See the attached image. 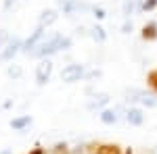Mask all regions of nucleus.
Here are the masks:
<instances>
[{
    "label": "nucleus",
    "mask_w": 157,
    "mask_h": 154,
    "mask_svg": "<svg viewBox=\"0 0 157 154\" xmlns=\"http://www.w3.org/2000/svg\"><path fill=\"white\" fill-rule=\"evenodd\" d=\"M138 154H155L153 150H143V152H138Z\"/></svg>",
    "instance_id": "obj_29"
},
{
    "label": "nucleus",
    "mask_w": 157,
    "mask_h": 154,
    "mask_svg": "<svg viewBox=\"0 0 157 154\" xmlns=\"http://www.w3.org/2000/svg\"><path fill=\"white\" fill-rule=\"evenodd\" d=\"M147 83L153 90V94L157 96V69H151V71L147 73Z\"/></svg>",
    "instance_id": "obj_17"
},
{
    "label": "nucleus",
    "mask_w": 157,
    "mask_h": 154,
    "mask_svg": "<svg viewBox=\"0 0 157 154\" xmlns=\"http://www.w3.org/2000/svg\"><path fill=\"white\" fill-rule=\"evenodd\" d=\"M124 154H134V150H132V148H126V150H124Z\"/></svg>",
    "instance_id": "obj_28"
},
{
    "label": "nucleus",
    "mask_w": 157,
    "mask_h": 154,
    "mask_svg": "<svg viewBox=\"0 0 157 154\" xmlns=\"http://www.w3.org/2000/svg\"><path fill=\"white\" fill-rule=\"evenodd\" d=\"M27 154H48V152H46L42 146H36V148H32V150H29Z\"/></svg>",
    "instance_id": "obj_25"
},
{
    "label": "nucleus",
    "mask_w": 157,
    "mask_h": 154,
    "mask_svg": "<svg viewBox=\"0 0 157 154\" xmlns=\"http://www.w3.org/2000/svg\"><path fill=\"white\" fill-rule=\"evenodd\" d=\"M109 102H111V96H109L107 92H97V94H92L90 98H88V102H86V108H88L90 113L105 110Z\"/></svg>",
    "instance_id": "obj_7"
},
{
    "label": "nucleus",
    "mask_w": 157,
    "mask_h": 154,
    "mask_svg": "<svg viewBox=\"0 0 157 154\" xmlns=\"http://www.w3.org/2000/svg\"><path fill=\"white\" fill-rule=\"evenodd\" d=\"M32 123H34V117H32V115H19V117H13L9 125H11V129H15V131H25Z\"/></svg>",
    "instance_id": "obj_11"
},
{
    "label": "nucleus",
    "mask_w": 157,
    "mask_h": 154,
    "mask_svg": "<svg viewBox=\"0 0 157 154\" xmlns=\"http://www.w3.org/2000/svg\"><path fill=\"white\" fill-rule=\"evenodd\" d=\"M97 154H124V148H121L120 144H113V142L98 144Z\"/></svg>",
    "instance_id": "obj_14"
},
{
    "label": "nucleus",
    "mask_w": 157,
    "mask_h": 154,
    "mask_svg": "<svg viewBox=\"0 0 157 154\" xmlns=\"http://www.w3.org/2000/svg\"><path fill=\"white\" fill-rule=\"evenodd\" d=\"M71 154H86V146H78L75 150H71Z\"/></svg>",
    "instance_id": "obj_26"
},
{
    "label": "nucleus",
    "mask_w": 157,
    "mask_h": 154,
    "mask_svg": "<svg viewBox=\"0 0 157 154\" xmlns=\"http://www.w3.org/2000/svg\"><path fill=\"white\" fill-rule=\"evenodd\" d=\"M126 121L134 125V127H140L143 123H145V113H143V108L138 106H130L126 110Z\"/></svg>",
    "instance_id": "obj_10"
},
{
    "label": "nucleus",
    "mask_w": 157,
    "mask_h": 154,
    "mask_svg": "<svg viewBox=\"0 0 157 154\" xmlns=\"http://www.w3.org/2000/svg\"><path fill=\"white\" fill-rule=\"evenodd\" d=\"M9 40H11L9 31H6V29H0V52H2V48L9 44Z\"/></svg>",
    "instance_id": "obj_20"
},
{
    "label": "nucleus",
    "mask_w": 157,
    "mask_h": 154,
    "mask_svg": "<svg viewBox=\"0 0 157 154\" xmlns=\"http://www.w3.org/2000/svg\"><path fill=\"white\" fill-rule=\"evenodd\" d=\"M15 4H17V0H2V11L9 13L11 9H15Z\"/></svg>",
    "instance_id": "obj_22"
},
{
    "label": "nucleus",
    "mask_w": 157,
    "mask_h": 154,
    "mask_svg": "<svg viewBox=\"0 0 157 154\" xmlns=\"http://www.w3.org/2000/svg\"><path fill=\"white\" fill-rule=\"evenodd\" d=\"M98 119H101L103 125H115V123L120 121V115H117L115 108H105V110H101Z\"/></svg>",
    "instance_id": "obj_13"
},
{
    "label": "nucleus",
    "mask_w": 157,
    "mask_h": 154,
    "mask_svg": "<svg viewBox=\"0 0 157 154\" xmlns=\"http://www.w3.org/2000/svg\"><path fill=\"white\" fill-rule=\"evenodd\" d=\"M48 154H71V150H69V146L65 142H59V144H55V146L50 148Z\"/></svg>",
    "instance_id": "obj_18"
},
{
    "label": "nucleus",
    "mask_w": 157,
    "mask_h": 154,
    "mask_svg": "<svg viewBox=\"0 0 157 154\" xmlns=\"http://www.w3.org/2000/svg\"><path fill=\"white\" fill-rule=\"evenodd\" d=\"M21 48H23V40L19 36H13L9 40V44L2 48V52H0V63H13V59L21 52Z\"/></svg>",
    "instance_id": "obj_5"
},
{
    "label": "nucleus",
    "mask_w": 157,
    "mask_h": 154,
    "mask_svg": "<svg viewBox=\"0 0 157 154\" xmlns=\"http://www.w3.org/2000/svg\"><path fill=\"white\" fill-rule=\"evenodd\" d=\"M0 154H13V152H11V148H4V150H0Z\"/></svg>",
    "instance_id": "obj_27"
},
{
    "label": "nucleus",
    "mask_w": 157,
    "mask_h": 154,
    "mask_svg": "<svg viewBox=\"0 0 157 154\" xmlns=\"http://www.w3.org/2000/svg\"><path fill=\"white\" fill-rule=\"evenodd\" d=\"M86 75V65L82 63H69L61 69V81L63 83H75V81H82Z\"/></svg>",
    "instance_id": "obj_3"
},
{
    "label": "nucleus",
    "mask_w": 157,
    "mask_h": 154,
    "mask_svg": "<svg viewBox=\"0 0 157 154\" xmlns=\"http://www.w3.org/2000/svg\"><path fill=\"white\" fill-rule=\"evenodd\" d=\"M92 15H94L97 21H103V19L107 17V11H105L103 6H92Z\"/></svg>",
    "instance_id": "obj_19"
},
{
    "label": "nucleus",
    "mask_w": 157,
    "mask_h": 154,
    "mask_svg": "<svg viewBox=\"0 0 157 154\" xmlns=\"http://www.w3.org/2000/svg\"><path fill=\"white\" fill-rule=\"evenodd\" d=\"M44 38H46V27L36 25V29L29 34V38H27V40H23V48H21V52H23V54H27V56H32V52H34V50L42 44V40H44Z\"/></svg>",
    "instance_id": "obj_4"
},
{
    "label": "nucleus",
    "mask_w": 157,
    "mask_h": 154,
    "mask_svg": "<svg viewBox=\"0 0 157 154\" xmlns=\"http://www.w3.org/2000/svg\"><path fill=\"white\" fill-rule=\"evenodd\" d=\"M88 36L92 38L94 42H98V44H103L105 40H107V31L101 27V25H94V27H90V31H88Z\"/></svg>",
    "instance_id": "obj_15"
},
{
    "label": "nucleus",
    "mask_w": 157,
    "mask_h": 154,
    "mask_svg": "<svg viewBox=\"0 0 157 154\" xmlns=\"http://www.w3.org/2000/svg\"><path fill=\"white\" fill-rule=\"evenodd\" d=\"M52 69H55V65H52V60L50 59H44L38 63L36 67V85H46L50 81V77H52Z\"/></svg>",
    "instance_id": "obj_6"
},
{
    "label": "nucleus",
    "mask_w": 157,
    "mask_h": 154,
    "mask_svg": "<svg viewBox=\"0 0 157 154\" xmlns=\"http://www.w3.org/2000/svg\"><path fill=\"white\" fill-rule=\"evenodd\" d=\"M94 77H101V69H90L84 75V79H94Z\"/></svg>",
    "instance_id": "obj_23"
},
{
    "label": "nucleus",
    "mask_w": 157,
    "mask_h": 154,
    "mask_svg": "<svg viewBox=\"0 0 157 154\" xmlns=\"http://www.w3.org/2000/svg\"><path fill=\"white\" fill-rule=\"evenodd\" d=\"M140 38H143L145 42H155L157 40V21H149V23L143 25Z\"/></svg>",
    "instance_id": "obj_12"
},
{
    "label": "nucleus",
    "mask_w": 157,
    "mask_h": 154,
    "mask_svg": "<svg viewBox=\"0 0 157 154\" xmlns=\"http://www.w3.org/2000/svg\"><path fill=\"white\" fill-rule=\"evenodd\" d=\"M157 9V0H145V2H143V6H140V11H155Z\"/></svg>",
    "instance_id": "obj_21"
},
{
    "label": "nucleus",
    "mask_w": 157,
    "mask_h": 154,
    "mask_svg": "<svg viewBox=\"0 0 157 154\" xmlns=\"http://www.w3.org/2000/svg\"><path fill=\"white\" fill-rule=\"evenodd\" d=\"M126 100L128 102H138L147 108H157V96L153 92H145V90H138V88L126 90Z\"/></svg>",
    "instance_id": "obj_2"
},
{
    "label": "nucleus",
    "mask_w": 157,
    "mask_h": 154,
    "mask_svg": "<svg viewBox=\"0 0 157 154\" xmlns=\"http://www.w3.org/2000/svg\"><path fill=\"white\" fill-rule=\"evenodd\" d=\"M59 9L63 15H67V17H73L75 13H82V11H88L90 6L82 2V0H59Z\"/></svg>",
    "instance_id": "obj_8"
},
{
    "label": "nucleus",
    "mask_w": 157,
    "mask_h": 154,
    "mask_svg": "<svg viewBox=\"0 0 157 154\" xmlns=\"http://www.w3.org/2000/svg\"><path fill=\"white\" fill-rule=\"evenodd\" d=\"M130 31H132V21H128V19H126L124 25H121V34H130Z\"/></svg>",
    "instance_id": "obj_24"
},
{
    "label": "nucleus",
    "mask_w": 157,
    "mask_h": 154,
    "mask_svg": "<svg viewBox=\"0 0 157 154\" xmlns=\"http://www.w3.org/2000/svg\"><path fill=\"white\" fill-rule=\"evenodd\" d=\"M71 46H73V40H71V38L65 36V34H61V31H55V34H50L48 38H44V40H42V44L32 52V56L44 60V59H50L52 54L61 52V50H69Z\"/></svg>",
    "instance_id": "obj_1"
},
{
    "label": "nucleus",
    "mask_w": 157,
    "mask_h": 154,
    "mask_svg": "<svg viewBox=\"0 0 157 154\" xmlns=\"http://www.w3.org/2000/svg\"><path fill=\"white\" fill-rule=\"evenodd\" d=\"M59 21V11L57 9H44V11L38 15V25L40 27H50Z\"/></svg>",
    "instance_id": "obj_9"
},
{
    "label": "nucleus",
    "mask_w": 157,
    "mask_h": 154,
    "mask_svg": "<svg viewBox=\"0 0 157 154\" xmlns=\"http://www.w3.org/2000/svg\"><path fill=\"white\" fill-rule=\"evenodd\" d=\"M6 75H9L11 79H19V77L23 75V67L13 63V65H9V67H6Z\"/></svg>",
    "instance_id": "obj_16"
}]
</instances>
